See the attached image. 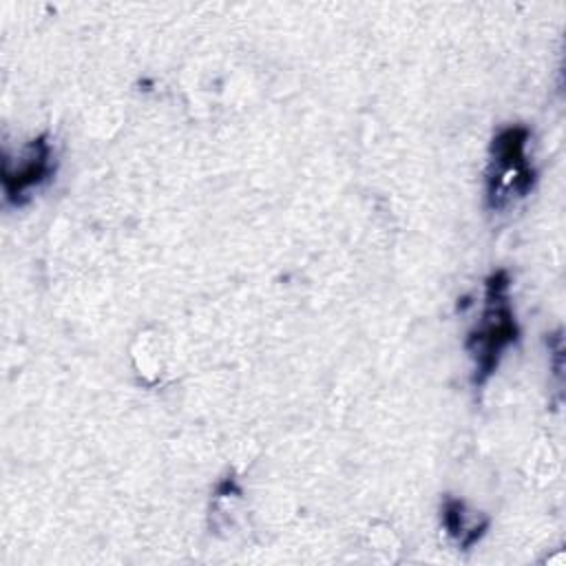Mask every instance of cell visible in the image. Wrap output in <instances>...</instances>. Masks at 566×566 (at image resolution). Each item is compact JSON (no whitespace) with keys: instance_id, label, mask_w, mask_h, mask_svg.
<instances>
[{"instance_id":"6da1fadb","label":"cell","mask_w":566,"mask_h":566,"mask_svg":"<svg viewBox=\"0 0 566 566\" xmlns=\"http://www.w3.org/2000/svg\"><path fill=\"white\" fill-rule=\"evenodd\" d=\"M511 276L506 270L493 272L484 281L480 323L467 336V352L473 360V385L482 387L500 365L509 345L517 340V321L511 307Z\"/></svg>"},{"instance_id":"7a4b0ae2","label":"cell","mask_w":566,"mask_h":566,"mask_svg":"<svg viewBox=\"0 0 566 566\" xmlns=\"http://www.w3.org/2000/svg\"><path fill=\"white\" fill-rule=\"evenodd\" d=\"M528 137L526 126L511 124L491 139L486 168V203L491 210H504L533 190L535 170L526 157Z\"/></svg>"},{"instance_id":"3957f363","label":"cell","mask_w":566,"mask_h":566,"mask_svg":"<svg viewBox=\"0 0 566 566\" xmlns=\"http://www.w3.org/2000/svg\"><path fill=\"white\" fill-rule=\"evenodd\" d=\"M55 170L53 148L49 135H40L27 142L15 157L2 159V188L9 203L20 206L29 199V192L51 179Z\"/></svg>"},{"instance_id":"277c9868","label":"cell","mask_w":566,"mask_h":566,"mask_svg":"<svg viewBox=\"0 0 566 566\" xmlns=\"http://www.w3.org/2000/svg\"><path fill=\"white\" fill-rule=\"evenodd\" d=\"M440 522L444 526V531L449 533V537H453L458 542L460 548H471L486 531L489 526V520H480V522H473L469 520V513H467V506L462 500L453 497V495H447L442 500V506H440Z\"/></svg>"}]
</instances>
